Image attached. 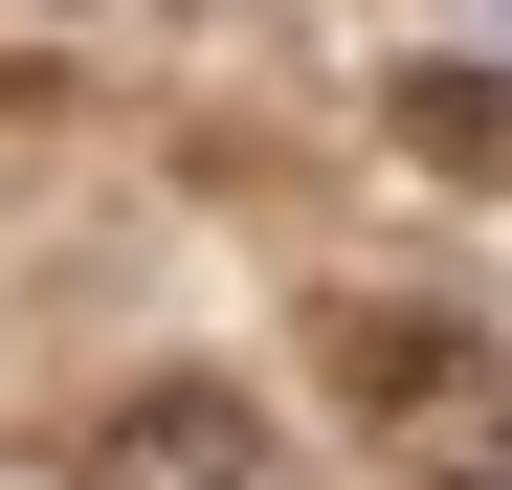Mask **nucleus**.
<instances>
[{
	"label": "nucleus",
	"instance_id": "1",
	"mask_svg": "<svg viewBox=\"0 0 512 490\" xmlns=\"http://www.w3.org/2000/svg\"><path fill=\"white\" fill-rule=\"evenodd\" d=\"M334 401H357V446H401V468H490L512 446V335L490 312H401V290H334Z\"/></svg>",
	"mask_w": 512,
	"mask_h": 490
},
{
	"label": "nucleus",
	"instance_id": "2",
	"mask_svg": "<svg viewBox=\"0 0 512 490\" xmlns=\"http://www.w3.org/2000/svg\"><path fill=\"white\" fill-rule=\"evenodd\" d=\"M67 490H312V468L268 446V401H245V379H134V401H90Z\"/></svg>",
	"mask_w": 512,
	"mask_h": 490
},
{
	"label": "nucleus",
	"instance_id": "3",
	"mask_svg": "<svg viewBox=\"0 0 512 490\" xmlns=\"http://www.w3.org/2000/svg\"><path fill=\"white\" fill-rule=\"evenodd\" d=\"M401 156H446V179H512V90H490V67H423V90H401Z\"/></svg>",
	"mask_w": 512,
	"mask_h": 490
},
{
	"label": "nucleus",
	"instance_id": "4",
	"mask_svg": "<svg viewBox=\"0 0 512 490\" xmlns=\"http://www.w3.org/2000/svg\"><path fill=\"white\" fill-rule=\"evenodd\" d=\"M45 23H67V0H45Z\"/></svg>",
	"mask_w": 512,
	"mask_h": 490
}]
</instances>
